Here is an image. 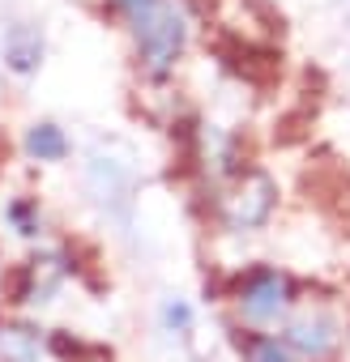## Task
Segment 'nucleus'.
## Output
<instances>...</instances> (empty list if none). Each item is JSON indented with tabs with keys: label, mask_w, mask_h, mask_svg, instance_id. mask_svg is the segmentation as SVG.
<instances>
[{
	"label": "nucleus",
	"mask_w": 350,
	"mask_h": 362,
	"mask_svg": "<svg viewBox=\"0 0 350 362\" xmlns=\"http://www.w3.org/2000/svg\"><path fill=\"white\" fill-rule=\"evenodd\" d=\"M98 9L124 30L132 64L149 86H166L197 43L193 0H98Z\"/></svg>",
	"instance_id": "f257e3e1"
},
{
	"label": "nucleus",
	"mask_w": 350,
	"mask_h": 362,
	"mask_svg": "<svg viewBox=\"0 0 350 362\" xmlns=\"http://www.w3.org/2000/svg\"><path fill=\"white\" fill-rule=\"evenodd\" d=\"M231 298H235V307H239V315L248 324H269V320H278V315L290 311L295 281L282 269H273V264H252V269H244L235 277Z\"/></svg>",
	"instance_id": "f03ea898"
},
{
	"label": "nucleus",
	"mask_w": 350,
	"mask_h": 362,
	"mask_svg": "<svg viewBox=\"0 0 350 362\" xmlns=\"http://www.w3.org/2000/svg\"><path fill=\"white\" fill-rule=\"evenodd\" d=\"M278 205V188L265 170H239L235 184L218 197V218L227 230H256L269 222Z\"/></svg>",
	"instance_id": "7ed1b4c3"
},
{
	"label": "nucleus",
	"mask_w": 350,
	"mask_h": 362,
	"mask_svg": "<svg viewBox=\"0 0 350 362\" xmlns=\"http://www.w3.org/2000/svg\"><path fill=\"white\" fill-rule=\"evenodd\" d=\"M0 64H5L9 77L30 81L43 73L47 64V35L35 22H9L5 35H0Z\"/></svg>",
	"instance_id": "20e7f679"
},
{
	"label": "nucleus",
	"mask_w": 350,
	"mask_h": 362,
	"mask_svg": "<svg viewBox=\"0 0 350 362\" xmlns=\"http://www.w3.org/2000/svg\"><path fill=\"white\" fill-rule=\"evenodd\" d=\"M60 277H64L60 256H35V260H26V264L13 269V277H9V303H47L56 294Z\"/></svg>",
	"instance_id": "39448f33"
},
{
	"label": "nucleus",
	"mask_w": 350,
	"mask_h": 362,
	"mask_svg": "<svg viewBox=\"0 0 350 362\" xmlns=\"http://www.w3.org/2000/svg\"><path fill=\"white\" fill-rule=\"evenodd\" d=\"M22 153L30 162H39V166H56V162H64L73 153V141L56 119H30L22 128Z\"/></svg>",
	"instance_id": "423d86ee"
},
{
	"label": "nucleus",
	"mask_w": 350,
	"mask_h": 362,
	"mask_svg": "<svg viewBox=\"0 0 350 362\" xmlns=\"http://www.w3.org/2000/svg\"><path fill=\"white\" fill-rule=\"evenodd\" d=\"M333 341H337V332H333V320H324V315H303L286 328V349H295L303 358H324L333 349Z\"/></svg>",
	"instance_id": "0eeeda50"
},
{
	"label": "nucleus",
	"mask_w": 350,
	"mask_h": 362,
	"mask_svg": "<svg viewBox=\"0 0 350 362\" xmlns=\"http://www.w3.org/2000/svg\"><path fill=\"white\" fill-rule=\"evenodd\" d=\"M5 222H9V230L22 235V239H39L43 226H47L39 197H9V201H5Z\"/></svg>",
	"instance_id": "6e6552de"
},
{
	"label": "nucleus",
	"mask_w": 350,
	"mask_h": 362,
	"mask_svg": "<svg viewBox=\"0 0 350 362\" xmlns=\"http://www.w3.org/2000/svg\"><path fill=\"white\" fill-rule=\"evenodd\" d=\"M0 354H5V362H35L39 332L30 324H5L0 328Z\"/></svg>",
	"instance_id": "1a4fd4ad"
},
{
	"label": "nucleus",
	"mask_w": 350,
	"mask_h": 362,
	"mask_svg": "<svg viewBox=\"0 0 350 362\" xmlns=\"http://www.w3.org/2000/svg\"><path fill=\"white\" fill-rule=\"evenodd\" d=\"M239 349H244V362H295L290 349H286V341H278V337H261V332L239 337Z\"/></svg>",
	"instance_id": "9d476101"
},
{
	"label": "nucleus",
	"mask_w": 350,
	"mask_h": 362,
	"mask_svg": "<svg viewBox=\"0 0 350 362\" xmlns=\"http://www.w3.org/2000/svg\"><path fill=\"white\" fill-rule=\"evenodd\" d=\"M162 320H166V328H180V332L193 328V311H188V303H166V307H162Z\"/></svg>",
	"instance_id": "9b49d317"
}]
</instances>
